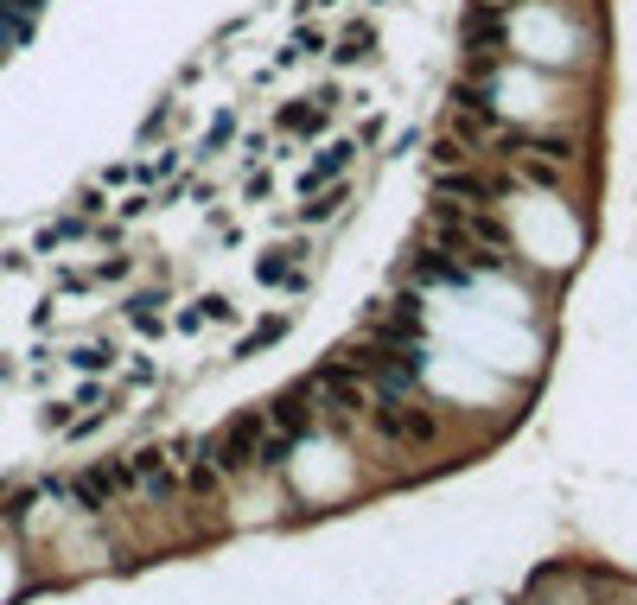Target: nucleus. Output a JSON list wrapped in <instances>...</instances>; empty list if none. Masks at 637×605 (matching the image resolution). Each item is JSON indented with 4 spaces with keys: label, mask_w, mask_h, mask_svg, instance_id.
Masks as SVG:
<instances>
[{
    "label": "nucleus",
    "mask_w": 637,
    "mask_h": 605,
    "mask_svg": "<svg viewBox=\"0 0 637 605\" xmlns=\"http://www.w3.org/2000/svg\"><path fill=\"white\" fill-rule=\"evenodd\" d=\"M262 434H268V414H236V421L223 427L217 440H204V459H211L223 478H243V472H255Z\"/></svg>",
    "instance_id": "obj_1"
},
{
    "label": "nucleus",
    "mask_w": 637,
    "mask_h": 605,
    "mask_svg": "<svg viewBox=\"0 0 637 605\" xmlns=\"http://www.w3.org/2000/svg\"><path fill=\"white\" fill-rule=\"evenodd\" d=\"M376 434L389 446H408V453H421V446H434L440 421L427 408H415L408 395H389V402H376Z\"/></svg>",
    "instance_id": "obj_2"
},
{
    "label": "nucleus",
    "mask_w": 637,
    "mask_h": 605,
    "mask_svg": "<svg viewBox=\"0 0 637 605\" xmlns=\"http://www.w3.org/2000/svg\"><path fill=\"white\" fill-rule=\"evenodd\" d=\"M338 96H306V102H287L281 109V134L287 141H306V134H325V121H332Z\"/></svg>",
    "instance_id": "obj_3"
},
{
    "label": "nucleus",
    "mask_w": 637,
    "mask_h": 605,
    "mask_svg": "<svg viewBox=\"0 0 637 605\" xmlns=\"http://www.w3.org/2000/svg\"><path fill=\"white\" fill-rule=\"evenodd\" d=\"M351 160H357V153H351V141H338V147H319L313 153V166H306L300 172V198H313V192H325V185H332V179H344V172H351Z\"/></svg>",
    "instance_id": "obj_4"
},
{
    "label": "nucleus",
    "mask_w": 637,
    "mask_h": 605,
    "mask_svg": "<svg viewBox=\"0 0 637 605\" xmlns=\"http://www.w3.org/2000/svg\"><path fill=\"white\" fill-rule=\"evenodd\" d=\"M274 414H268V421L274 427H281V434H306V427H313V383H294V389H281V395H274V402H268Z\"/></svg>",
    "instance_id": "obj_5"
},
{
    "label": "nucleus",
    "mask_w": 637,
    "mask_h": 605,
    "mask_svg": "<svg viewBox=\"0 0 637 605\" xmlns=\"http://www.w3.org/2000/svg\"><path fill=\"white\" fill-rule=\"evenodd\" d=\"M466 45H472L478 64H497V51H504V13H497V7H478L472 20H466Z\"/></svg>",
    "instance_id": "obj_6"
},
{
    "label": "nucleus",
    "mask_w": 637,
    "mask_h": 605,
    "mask_svg": "<svg viewBox=\"0 0 637 605\" xmlns=\"http://www.w3.org/2000/svg\"><path fill=\"white\" fill-rule=\"evenodd\" d=\"M344 204H351V185H332V192H313V198H306L300 204V211H294V223H300V230H319V223H332V217H344Z\"/></svg>",
    "instance_id": "obj_7"
},
{
    "label": "nucleus",
    "mask_w": 637,
    "mask_h": 605,
    "mask_svg": "<svg viewBox=\"0 0 637 605\" xmlns=\"http://www.w3.org/2000/svg\"><path fill=\"white\" fill-rule=\"evenodd\" d=\"M370 51H376V26L370 20H344L338 26V39H332V58L338 64H364Z\"/></svg>",
    "instance_id": "obj_8"
},
{
    "label": "nucleus",
    "mask_w": 637,
    "mask_h": 605,
    "mask_svg": "<svg viewBox=\"0 0 637 605\" xmlns=\"http://www.w3.org/2000/svg\"><path fill=\"white\" fill-rule=\"evenodd\" d=\"M128 325H141V332H160V293H128Z\"/></svg>",
    "instance_id": "obj_9"
},
{
    "label": "nucleus",
    "mask_w": 637,
    "mask_h": 605,
    "mask_svg": "<svg viewBox=\"0 0 637 605\" xmlns=\"http://www.w3.org/2000/svg\"><path fill=\"white\" fill-rule=\"evenodd\" d=\"M217 484H223V472H217V465H211V459H204V446H198V459H192V465H185V491H198V497H211V491H217Z\"/></svg>",
    "instance_id": "obj_10"
},
{
    "label": "nucleus",
    "mask_w": 637,
    "mask_h": 605,
    "mask_svg": "<svg viewBox=\"0 0 637 605\" xmlns=\"http://www.w3.org/2000/svg\"><path fill=\"white\" fill-rule=\"evenodd\" d=\"M109 357H115V344H102V338H90V344H77V351H71L77 370H109Z\"/></svg>",
    "instance_id": "obj_11"
},
{
    "label": "nucleus",
    "mask_w": 637,
    "mask_h": 605,
    "mask_svg": "<svg viewBox=\"0 0 637 605\" xmlns=\"http://www.w3.org/2000/svg\"><path fill=\"white\" fill-rule=\"evenodd\" d=\"M281 332H287V319H262V325H255V332H249L243 344H236V351H262V344H274Z\"/></svg>",
    "instance_id": "obj_12"
},
{
    "label": "nucleus",
    "mask_w": 637,
    "mask_h": 605,
    "mask_svg": "<svg viewBox=\"0 0 637 605\" xmlns=\"http://www.w3.org/2000/svg\"><path fill=\"white\" fill-rule=\"evenodd\" d=\"M198 313H204V319H217V325H223V319H230V313H236V306H230V293H204V300H198Z\"/></svg>",
    "instance_id": "obj_13"
},
{
    "label": "nucleus",
    "mask_w": 637,
    "mask_h": 605,
    "mask_svg": "<svg viewBox=\"0 0 637 605\" xmlns=\"http://www.w3.org/2000/svg\"><path fill=\"white\" fill-rule=\"evenodd\" d=\"M268 185H274V172H268V166H249L243 192H249V198H268Z\"/></svg>",
    "instance_id": "obj_14"
},
{
    "label": "nucleus",
    "mask_w": 637,
    "mask_h": 605,
    "mask_svg": "<svg viewBox=\"0 0 637 605\" xmlns=\"http://www.w3.org/2000/svg\"><path fill=\"white\" fill-rule=\"evenodd\" d=\"M122 274H128V255H102L96 262V281H122Z\"/></svg>",
    "instance_id": "obj_15"
},
{
    "label": "nucleus",
    "mask_w": 637,
    "mask_h": 605,
    "mask_svg": "<svg viewBox=\"0 0 637 605\" xmlns=\"http://www.w3.org/2000/svg\"><path fill=\"white\" fill-rule=\"evenodd\" d=\"M478 7H497V13H504V7H516V0H478Z\"/></svg>",
    "instance_id": "obj_16"
},
{
    "label": "nucleus",
    "mask_w": 637,
    "mask_h": 605,
    "mask_svg": "<svg viewBox=\"0 0 637 605\" xmlns=\"http://www.w3.org/2000/svg\"><path fill=\"white\" fill-rule=\"evenodd\" d=\"M376 7H383V0H376Z\"/></svg>",
    "instance_id": "obj_17"
}]
</instances>
